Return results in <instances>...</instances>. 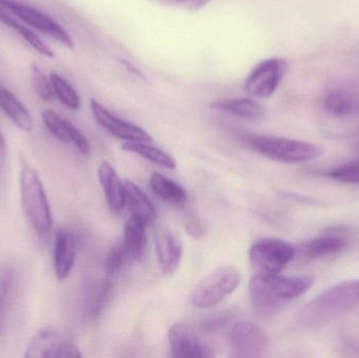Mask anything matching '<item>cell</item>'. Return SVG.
Wrapping results in <instances>:
<instances>
[{"mask_svg": "<svg viewBox=\"0 0 359 358\" xmlns=\"http://www.w3.org/2000/svg\"><path fill=\"white\" fill-rule=\"evenodd\" d=\"M236 311L231 310V309L219 311V312L212 313V315L204 317L201 322V328L203 331L209 332V333L221 331L224 328L229 326L236 319Z\"/></svg>", "mask_w": 359, "mask_h": 358, "instance_id": "28", "label": "cell"}, {"mask_svg": "<svg viewBox=\"0 0 359 358\" xmlns=\"http://www.w3.org/2000/svg\"><path fill=\"white\" fill-rule=\"evenodd\" d=\"M128 261H132V259H130V254H128V250L124 247L123 244L115 246L109 252L107 261H105V273L109 275H116L123 268L124 265Z\"/></svg>", "mask_w": 359, "mask_h": 358, "instance_id": "31", "label": "cell"}, {"mask_svg": "<svg viewBox=\"0 0 359 358\" xmlns=\"http://www.w3.org/2000/svg\"><path fill=\"white\" fill-rule=\"evenodd\" d=\"M288 69V62L280 57L266 59L251 71L244 90L252 98H270L280 86Z\"/></svg>", "mask_w": 359, "mask_h": 358, "instance_id": "7", "label": "cell"}, {"mask_svg": "<svg viewBox=\"0 0 359 358\" xmlns=\"http://www.w3.org/2000/svg\"><path fill=\"white\" fill-rule=\"evenodd\" d=\"M156 252L161 270L165 275L176 273L183 256V244L170 231L162 229L156 233Z\"/></svg>", "mask_w": 359, "mask_h": 358, "instance_id": "16", "label": "cell"}, {"mask_svg": "<svg viewBox=\"0 0 359 358\" xmlns=\"http://www.w3.org/2000/svg\"><path fill=\"white\" fill-rule=\"evenodd\" d=\"M316 283L311 275L283 277L257 273L249 282V294L255 308L261 315H272L289 302L299 298Z\"/></svg>", "mask_w": 359, "mask_h": 358, "instance_id": "1", "label": "cell"}, {"mask_svg": "<svg viewBox=\"0 0 359 358\" xmlns=\"http://www.w3.org/2000/svg\"><path fill=\"white\" fill-rule=\"evenodd\" d=\"M151 4L157 6H168V8H181L186 11H200L206 6L211 0H149Z\"/></svg>", "mask_w": 359, "mask_h": 358, "instance_id": "32", "label": "cell"}, {"mask_svg": "<svg viewBox=\"0 0 359 358\" xmlns=\"http://www.w3.org/2000/svg\"><path fill=\"white\" fill-rule=\"evenodd\" d=\"M123 151L128 153H137L149 160L151 163L168 170H175L177 166L176 161L172 156L158 147L149 144V142H139V141H128L122 145Z\"/></svg>", "mask_w": 359, "mask_h": 358, "instance_id": "25", "label": "cell"}, {"mask_svg": "<svg viewBox=\"0 0 359 358\" xmlns=\"http://www.w3.org/2000/svg\"><path fill=\"white\" fill-rule=\"evenodd\" d=\"M0 109L19 130L27 132L33 130L31 113L22 102L2 83H0Z\"/></svg>", "mask_w": 359, "mask_h": 358, "instance_id": "20", "label": "cell"}, {"mask_svg": "<svg viewBox=\"0 0 359 358\" xmlns=\"http://www.w3.org/2000/svg\"><path fill=\"white\" fill-rule=\"evenodd\" d=\"M170 352L176 358H207L213 355L212 349L183 324H175L168 330Z\"/></svg>", "mask_w": 359, "mask_h": 358, "instance_id": "12", "label": "cell"}, {"mask_svg": "<svg viewBox=\"0 0 359 358\" xmlns=\"http://www.w3.org/2000/svg\"><path fill=\"white\" fill-rule=\"evenodd\" d=\"M240 282V273L234 267H219L192 289L189 296L190 304L200 309L217 306L233 294Z\"/></svg>", "mask_w": 359, "mask_h": 358, "instance_id": "5", "label": "cell"}, {"mask_svg": "<svg viewBox=\"0 0 359 358\" xmlns=\"http://www.w3.org/2000/svg\"><path fill=\"white\" fill-rule=\"evenodd\" d=\"M323 107L329 115L347 118L359 113V86L337 85L329 88L323 100Z\"/></svg>", "mask_w": 359, "mask_h": 358, "instance_id": "13", "label": "cell"}, {"mask_svg": "<svg viewBox=\"0 0 359 358\" xmlns=\"http://www.w3.org/2000/svg\"><path fill=\"white\" fill-rule=\"evenodd\" d=\"M98 179L109 209L114 214H119L124 208V183L107 161L99 166Z\"/></svg>", "mask_w": 359, "mask_h": 358, "instance_id": "17", "label": "cell"}, {"mask_svg": "<svg viewBox=\"0 0 359 358\" xmlns=\"http://www.w3.org/2000/svg\"><path fill=\"white\" fill-rule=\"evenodd\" d=\"M20 198L23 212L36 233L46 235L52 229L50 204L35 168L22 161L20 170Z\"/></svg>", "mask_w": 359, "mask_h": 358, "instance_id": "3", "label": "cell"}, {"mask_svg": "<svg viewBox=\"0 0 359 358\" xmlns=\"http://www.w3.org/2000/svg\"><path fill=\"white\" fill-rule=\"evenodd\" d=\"M32 84L36 95L41 100L50 102L54 100L55 92L50 78L37 65L32 67Z\"/></svg>", "mask_w": 359, "mask_h": 358, "instance_id": "29", "label": "cell"}, {"mask_svg": "<svg viewBox=\"0 0 359 358\" xmlns=\"http://www.w3.org/2000/svg\"><path fill=\"white\" fill-rule=\"evenodd\" d=\"M41 118L44 125L55 138L62 142L72 143L81 155L86 157L90 156V146L88 139L71 122L52 109H44L41 113Z\"/></svg>", "mask_w": 359, "mask_h": 358, "instance_id": "14", "label": "cell"}, {"mask_svg": "<svg viewBox=\"0 0 359 358\" xmlns=\"http://www.w3.org/2000/svg\"><path fill=\"white\" fill-rule=\"evenodd\" d=\"M50 82H52L53 90L55 96L61 101L65 106L72 111H78L81 106L79 95L76 92L75 88L57 73H50Z\"/></svg>", "mask_w": 359, "mask_h": 358, "instance_id": "27", "label": "cell"}, {"mask_svg": "<svg viewBox=\"0 0 359 358\" xmlns=\"http://www.w3.org/2000/svg\"><path fill=\"white\" fill-rule=\"evenodd\" d=\"M79 348L73 343L63 340L61 334L52 328L40 330L27 346V358H79Z\"/></svg>", "mask_w": 359, "mask_h": 358, "instance_id": "9", "label": "cell"}, {"mask_svg": "<svg viewBox=\"0 0 359 358\" xmlns=\"http://www.w3.org/2000/svg\"><path fill=\"white\" fill-rule=\"evenodd\" d=\"M359 305V280L331 286L306 305L297 315L302 326H314L351 310Z\"/></svg>", "mask_w": 359, "mask_h": 358, "instance_id": "2", "label": "cell"}, {"mask_svg": "<svg viewBox=\"0 0 359 358\" xmlns=\"http://www.w3.org/2000/svg\"><path fill=\"white\" fill-rule=\"evenodd\" d=\"M328 176L339 182L359 184V159L333 168L331 172H329Z\"/></svg>", "mask_w": 359, "mask_h": 358, "instance_id": "30", "label": "cell"}, {"mask_svg": "<svg viewBox=\"0 0 359 358\" xmlns=\"http://www.w3.org/2000/svg\"><path fill=\"white\" fill-rule=\"evenodd\" d=\"M151 187L158 197L172 205H182L187 200V193L181 185L159 172L151 174Z\"/></svg>", "mask_w": 359, "mask_h": 358, "instance_id": "24", "label": "cell"}, {"mask_svg": "<svg viewBox=\"0 0 359 358\" xmlns=\"http://www.w3.org/2000/svg\"><path fill=\"white\" fill-rule=\"evenodd\" d=\"M248 144L268 159L280 163L297 164L322 157L324 149L313 143L276 136H253Z\"/></svg>", "mask_w": 359, "mask_h": 358, "instance_id": "4", "label": "cell"}, {"mask_svg": "<svg viewBox=\"0 0 359 358\" xmlns=\"http://www.w3.org/2000/svg\"><path fill=\"white\" fill-rule=\"evenodd\" d=\"M6 141H4V135L0 130V176L4 172V164H6Z\"/></svg>", "mask_w": 359, "mask_h": 358, "instance_id": "33", "label": "cell"}, {"mask_svg": "<svg viewBox=\"0 0 359 358\" xmlns=\"http://www.w3.org/2000/svg\"><path fill=\"white\" fill-rule=\"evenodd\" d=\"M209 107L242 119L261 120L265 116L264 107L252 98L219 99L209 103Z\"/></svg>", "mask_w": 359, "mask_h": 358, "instance_id": "19", "label": "cell"}, {"mask_svg": "<svg viewBox=\"0 0 359 358\" xmlns=\"http://www.w3.org/2000/svg\"><path fill=\"white\" fill-rule=\"evenodd\" d=\"M231 346L234 357H262L268 350L269 338L265 332L252 322H238L232 328Z\"/></svg>", "mask_w": 359, "mask_h": 358, "instance_id": "10", "label": "cell"}, {"mask_svg": "<svg viewBox=\"0 0 359 358\" xmlns=\"http://www.w3.org/2000/svg\"><path fill=\"white\" fill-rule=\"evenodd\" d=\"M147 223L132 216L124 226L123 245L132 261H142L147 250Z\"/></svg>", "mask_w": 359, "mask_h": 358, "instance_id": "21", "label": "cell"}, {"mask_svg": "<svg viewBox=\"0 0 359 358\" xmlns=\"http://www.w3.org/2000/svg\"><path fill=\"white\" fill-rule=\"evenodd\" d=\"M90 109L99 125L102 126L111 136L126 142L139 141V142L151 143L153 141V138L147 130H143L140 126L116 117L107 107L103 106L95 99L90 100Z\"/></svg>", "mask_w": 359, "mask_h": 358, "instance_id": "11", "label": "cell"}, {"mask_svg": "<svg viewBox=\"0 0 359 358\" xmlns=\"http://www.w3.org/2000/svg\"><path fill=\"white\" fill-rule=\"evenodd\" d=\"M294 254V248L288 242L265 237L251 246L249 261L257 273L278 275L293 260Z\"/></svg>", "mask_w": 359, "mask_h": 358, "instance_id": "6", "label": "cell"}, {"mask_svg": "<svg viewBox=\"0 0 359 358\" xmlns=\"http://www.w3.org/2000/svg\"><path fill=\"white\" fill-rule=\"evenodd\" d=\"M77 254V240L69 229L57 230L54 243V269L57 279L65 281L71 275Z\"/></svg>", "mask_w": 359, "mask_h": 358, "instance_id": "15", "label": "cell"}, {"mask_svg": "<svg viewBox=\"0 0 359 358\" xmlns=\"http://www.w3.org/2000/svg\"><path fill=\"white\" fill-rule=\"evenodd\" d=\"M113 286L109 280L93 282L86 294V313L88 319H96L104 310L111 298Z\"/></svg>", "mask_w": 359, "mask_h": 358, "instance_id": "22", "label": "cell"}, {"mask_svg": "<svg viewBox=\"0 0 359 358\" xmlns=\"http://www.w3.org/2000/svg\"><path fill=\"white\" fill-rule=\"evenodd\" d=\"M0 8L8 10L15 16L27 23L29 27L43 33L44 35L53 38L62 46L73 50L75 43L67 31L57 23L54 19L42 13L37 8H32L27 4H20L16 0H0Z\"/></svg>", "mask_w": 359, "mask_h": 358, "instance_id": "8", "label": "cell"}, {"mask_svg": "<svg viewBox=\"0 0 359 358\" xmlns=\"http://www.w3.org/2000/svg\"><path fill=\"white\" fill-rule=\"evenodd\" d=\"M348 240L339 235H323L308 242L304 246V254L308 259H318L332 256L345 249Z\"/></svg>", "mask_w": 359, "mask_h": 358, "instance_id": "23", "label": "cell"}, {"mask_svg": "<svg viewBox=\"0 0 359 358\" xmlns=\"http://www.w3.org/2000/svg\"><path fill=\"white\" fill-rule=\"evenodd\" d=\"M0 21L4 23V25H8L11 29L16 31L39 54L43 55L44 57H48V58H53L54 57L52 50L46 43H43V41L38 37V35H36L31 29L25 27L22 23L15 20L6 11L1 10V8H0Z\"/></svg>", "mask_w": 359, "mask_h": 358, "instance_id": "26", "label": "cell"}, {"mask_svg": "<svg viewBox=\"0 0 359 358\" xmlns=\"http://www.w3.org/2000/svg\"><path fill=\"white\" fill-rule=\"evenodd\" d=\"M124 207L132 216L141 219L147 225L157 220V210L153 202L132 181L124 182Z\"/></svg>", "mask_w": 359, "mask_h": 358, "instance_id": "18", "label": "cell"}]
</instances>
